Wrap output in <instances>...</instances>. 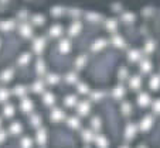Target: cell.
Returning a JSON list of instances; mask_svg holds the SVG:
<instances>
[{
    "label": "cell",
    "mask_w": 160,
    "mask_h": 148,
    "mask_svg": "<svg viewBox=\"0 0 160 148\" xmlns=\"http://www.w3.org/2000/svg\"><path fill=\"white\" fill-rule=\"evenodd\" d=\"M9 90L7 89H4V88H0V102H3V103H6V100L9 99Z\"/></svg>",
    "instance_id": "cell-21"
},
{
    "label": "cell",
    "mask_w": 160,
    "mask_h": 148,
    "mask_svg": "<svg viewBox=\"0 0 160 148\" xmlns=\"http://www.w3.org/2000/svg\"><path fill=\"white\" fill-rule=\"evenodd\" d=\"M89 109H91L89 102H81L78 104V113L81 116H87L89 113Z\"/></svg>",
    "instance_id": "cell-6"
},
{
    "label": "cell",
    "mask_w": 160,
    "mask_h": 148,
    "mask_svg": "<svg viewBox=\"0 0 160 148\" xmlns=\"http://www.w3.org/2000/svg\"><path fill=\"white\" fill-rule=\"evenodd\" d=\"M125 95V89L122 88V86H118V88L113 89V96L116 97V99H121V97H123Z\"/></svg>",
    "instance_id": "cell-22"
},
{
    "label": "cell",
    "mask_w": 160,
    "mask_h": 148,
    "mask_svg": "<svg viewBox=\"0 0 160 148\" xmlns=\"http://www.w3.org/2000/svg\"><path fill=\"white\" fill-rule=\"evenodd\" d=\"M65 106L67 107H74V106H77V97L74 96V95L65 97Z\"/></svg>",
    "instance_id": "cell-18"
},
{
    "label": "cell",
    "mask_w": 160,
    "mask_h": 148,
    "mask_svg": "<svg viewBox=\"0 0 160 148\" xmlns=\"http://www.w3.org/2000/svg\"><path fill=\"white\" fill-rule=\"evenodd\" d=\"M44 69H45L44 62H42V61H38V62H37V72H44Z\"/></svg>",
    "instance_id": "cell-28"
},
{
    "label": "cell",
    "mask_w": 160,
    "mask_h": 148,
    "mask_svg": "<svg viewBox=\"0 0 160 148\" xmlns=\"http://www.w3.org/2000/svg\"><path fill=\"white\" fill-rule=\"evenodd\" d=\"M68 126H70V128L78 130L79 126H81V123H79V120L77 117H70V118H68Z\"/></svg>",
    "instance_id": "cell-14"
},
{
    "label": "cell",
    "mask_w": 160,
    "mask_h": 148,
    "mask_svg": "<svg viewBox=\"0 0 160 148\" xmlns=\"http://www.w3.org/2000/svg\"><path fill=\"white\" fill-rule=\"evenodd\" d=\"M149 85H150V88L153 89V90H157V89L160 88V75H153L152 76Z\"/></svg>",
    "instance_id": "cell-10"
},
{
    "label": "cell",
    "mask_w": 160,
    "mask_h": 148,
    "mask_svg": "<svg viewBox=\"0 0 160 148\" xmlns=\"http://www.w3.org/2000/svg\"><path fill=\"white\" fill-rule=\"evenodd\" d=\"M152 126H153V118H152L150 116H146V117H143L142 121H140V130H143V131L150 130Z\"/></svg>",
    "instance_id": "cell-4"
},
{
    "label": "cell",
    "mask_w": 160,
    "mask_h": 148,
    "mask_svg": "<svg viewBox=\"0 0 160 148\" xmlns=\"http://www.w3.org/2000/svg\"><path fill=\"white\" fill-rule=\"evenodd\" d=\"M6 137H7L6 131H4V130H2V128H0V142H3L4 140H6Z\"/></svg>",
    "instance_id": "cell-32"
},
{
    "label": "cell",
    "mask_w": 160,
    "mask_h": 148,
    "mask_svg": "<svg viewBox=\"0 0 160 148\" xmlns=\"http://www.w3.org/2000/svg\"><path fill=\"white\" fill-rule=\"evenodd\" d=\"M45 141H47V131L44 128H40V131L37 133V142L40 145H44Z\"/></svg>",
    "instance_id": "cell-11"
},
{
    "label": "cell",
    "mask_w": 160,
    "mask_h": 148,
    "mask_svg": "<svg viewBox=\"0 0 160 148\" xmlns=\"http://www.w3.org/2000/svg\"><path fill=\"white\" fill-rule=\"evenodd\" d=\"M64 114H65V113H64L61 109H54L51 112V114H50V120L54 121V123H60V121H62L64 117H65Z\"/></svg>",
    "instance_id": "cell-2"
},
{
    "label": "cell",
    "mask_w": 160,
    "mask_h": 148,
    "mask_svg": "<svg viewBox=\"0 0 160 148\" xmlns=\"http://www.w3.org/2000/svg\"><path fill=\"white\" fill-rule=\"evenodd\" d=\"M2 82H10L12 81V78H13V71L12 69H6L3 73H2Z\"/></svg>",
    "instance_id": "cell-16"
},
{
    "label": "cell",
    "mask_w": 160,
    "mask_h": 148,
    "mask_svg": "<svg viewBox=\"0 0 160 148\" xmlns=\"http://www.w3.org/2000/svg\"><path fill=\"white\" fill-rule=\"evenodd\" d=\"M26 92H27V88H26V86L17 85V86L14 88V95H16V96H24Z\"/></svg>",
    "instance_id": "cell-19"
},
{
    "label": "cell",
    "mask_w": 160,
    "mask_h": 148,
    "mask_svg": "<svg viewBox=\"0 0 160 148\" xmlns=\"http://www.w3.org/2000/svg\"><path fill=\"white\" fill-rule=\"evenodd\" d=\"M0 126H2V118H0Z\"/></svg>",
    "instance_id": "cell-35"
},
{
    "label": "cell",
    "mask_w": 160,
    "mask_h": 148,
    "mask_svg": "<svg viewBox=\"0 0 160 148\" xmlns=\"http://www.w3.org/2000/svg\"><path fill=\"white\" fill-rule=\"evenodd\" d=\"M94 138H95V134L91 130H82V140H84L85 142L94 141Z\"/></svg>",
    "instance_id": "cell-12"
},
{
    "label": "cell",
    "mask_w": 160,
    "mask_h": 148,
    "mask_svg": "<svg viewBox=\"0 0 160 148\" xmlns=\"http://www.w3.org/2000/svg\"><path fill=\"white\" fill-rule=\"evenodd\" d=\"M27 61H30V54H26V55H23V57H21V65H23V63H26L27 62Z\"/></svg>",
    "instance_id": "cell-33"
},
{
    "label": "cell",
    "mask_w": 160,
    "mask_h": 148,
    "mask_svg": "<svg viewBox=\"0 0 160 148\" xmlns=\"http://www.w3.org/2000/svg\"><path fill=\"white\" fill-rule=\"evenodd\" d=\"M103 95L102 93H95L94 96H92V99H101V97H102Z\"/></svg>",
    "instance_id": "cell-34"
},
{
    "label": "cell",
    "mask_w": 160,
    "mask_h": 148,
    "mask_svg": "<svg viewBox=\"0 0 160 148\" xmlns=\"http://www.w3.org/2000/svg\"><path fill=\"white\" fill-rule=\"evenodd\" d=\"M40 123H41V118H38V117L31 118V124H33L34 127H38V126H40Z\"/></svg>",
    "instance_id": "cell-31"
},
{
    "label": "cell",
    "mask_w": 160,
    "mask_h": 148,
    "mask_svg": "<svg viewBox=\"0 0 160 148\" xmlns=\"http://www.w3.org/2000/svg\"><path fill=\"white\" fill-rule=\"evenodd\" d=\"M42 90H44V85H42V82L37 81L33 86V92L34 93H42Z\"/></svg>",
    "instance_id": "cell-20"
},
{
    "label": "cell",
    "mask_w": 160,
    "mask_h": 148,
    "mask_svg": "<svg viewBox=\"0 0 160 148\" xmlns=\"http://www.w3.org/2000/svg\"><path fill=\"white\" fill-rule=\"evenodd\" d=\"M94 141H95V144L98 145V148H108V145H109L108 140L103 136H95Z\"/></svg>",
    "instance_id": "cell-7"
},
{
    "label": "cell",
    "mask_w": 160,
    "mask_h": 148,
    "mask_svg": "<svg viewBox=\"0 0 160 148\" xmlns=\"http://www.w3.org/2000/svg\"><path fill=\"white\" fill-rule=\"evenodd\" d=\"M153 110H154V113L160 114V100H156V102L153 103Z\"/></svg>",
    "instance_id": "cell-29"
},
{
    "label": "cell",
    "mask_w": 160,
    "mask_h": 148,
    "mask_svg": "<svg viewBox=\"0 0 160 148\" xmlns=\"http://www.w3.org/2000/svg\"><path fill=\"white\" fill-rule=\"evenodd\" d=\"M31 140L27 138V137H24V138L21 140V148H31Z\"/></svg>",
    "instance_id": "cell-24"
},
{
    "label": "cell",
    "mask_w": 160,
    "mask_h": 148,
    "mask_svg": "<svg viewBox=\"0 0 160 148\" xmlns=\"http://www.w3.org/2000/svg\"><path fill=\"white\" fill-rule=\"evenodd\" d=\"M138 103H139L140 107H148V106L152 103L150 95L146 93V92H142V93H139V96H138Z\"/></svg>",
    "instance_id": "cell-1"
},
{
    "label": "cell",
    "mask_w": 160,
    "mask_h": 148,
    "mask_svg": "<svg viewBox=\"0 0 160 148\" xmlns=\"http://www.w3.org/2000/svg\"><path fill=\"white\" fill-rule=\"evenodd\" d=\"M44 103H45V106H52V104H54V103H55L54 95L45 93V95H44Z\"/></svg>",
    "instance_id": "cell-17"
},
{
    "label": "cell",
    "mask_w": 160,
    "mask_h": 148,
    "mask_svg": "<svg viewBox=\"0 0 160 148\" xmlns=\"http://www.w3.org/2000/svg\"><path fill=\"white\" fill-rule=\"evenodd\" d=\"M78 92H79V93H82V95H84V93H89V88H88L87 85H79V86H78Z\"/></svg>",
    "instance_id": "cell-25"
},
{
    "label": "cell",
    "mask_w": 160,
    "mask_h": 148,
    "mask_svg": "<svg viewBox=\"0 0 160 148\" xmlns=\"http://www.w3.org/2000/svg\"><path fill=\"white\" fill-rule=\"evenodd\" d=\"M136 131H138V127H136V124H128L126 128H125V137H126V140H133L136 136Z\"/></svg>",
    "instance_id": "cell-3"
},
{
    "label": "cell",
    "mask_w": 160,
    "mask_h": 148,
    "mask_svg": "<svg viewBox=\"0 0 160 148\" xmlns=\"http://www.w3.org/2000/svg\"><path fill=\"white\" fill-rule=\"evenodd\" d=\"M139 148H146V147H139Z\"/></svg>",
    "instance_id": "cell-36"
},
{
    "label": "cell",
    "mask_w": 160,
    "mask_h": 148,
    "mask_svg": "<svg viewBox=\"0 0 160 148\" xmlns=\"http://www.w3.org/2000/svg\"><path fill=\"white\" fill-rule=\"evenodd\" d=\"M130 112H132V107H130L129 104H126V103H125V104H123V113H125V116H128Z\"/></svg>",
    "instance_id": "cell-30"
},
{
    "label": "cell",
    "mask_w": 160,
    "mask_h": 148,
    "mask_svg": "<svg viewBox=\"0 0 160 148\" xmlns=\"http://www.w3.org/2000/svg\"><path fill=\"white\" fill-rule=\"evenodd\" d=\"M77 81H78V78H77L75 73H70L68 78H67V82H68V83H75Z\"/></svg>",
    "instance_id": "cell-26"
},
{
    "label": "cell",
    "mask_w": 160,
    "mask_h": 148,
    "mask_svg": "<svg viewBox=\"0 0 160 148\" xmlns=\"http://www.w3.org/2000/svg\"><path fill=\"white\" fill-rule=\"evenodd\" d=\"M3 114H4V117H7V118L13 117V116H14V106L10 104V103H6L3 107Z\"/></svg>",
    "instance_id": "cell-8"
},
{
    "label": "cell",
    "mask_w": 160,
    "mask_h": 148,
    "mask_svg": "<svg viewBox=\"0 0 160 148\" xmlns=\"http://www.w3.org/2000/svg\"><path fill=\"white\" fill-rule=\"evenodd\" d=\"M129 86L132 89H135V90H138V89L142 86V79H140L139 76H133V78L129 81Z\"/></svg>",
    "instance_id": "cell-9"
},
{
    "label": "cell",
    "mask_w": 160,
    "mask_h": 148,
    "mask_svg": "<svg viewBox=\"0 0 160 148\" xmlns=\"http://www.w3.org/2000/svg\"><path fill=\"white\" fill-rule=\"evenodd\" d=\"M20 107H21V110H23L24 113H30L31 110H33L34 104H33V102H31L30 99L24 97V99L21 100V103H20Z\"/></svg>",
    "instance_id": "cell-5"
},
{
    "label": "cell",
    "mask_w": 160,
    "mask_h": 148,
    "mask_svg": "<svg viewBox=\"0 0 160 148\" xmlns=\"http://www.w3.org/2000/svg\"><path fill=\"white\" fill-rule=\"evenodd\" d=\"M140 71H142L143 73H149L152 71V63L149 62V61H142V62H140Z\"/></svg>",
    "instance_id": "cell-15"
},
{
    "label": "cell",
    "mask_w": 160,
    "mask_h": 148,
    "mask_svg": "<svg viewBox=\"0 0 160 148\" xmlns=\"http://www.w3.org/2000/svg\"><path fill=\"white\" fill-rule=\"evenodd\" d=\"M122 148H128V147H122Z\"/></svg>",
    "instance_id": "cell-37"
},
{
    "label": "cell",
    "mask_w": 160,
    "mask_h": 148,
    "mask_svg": "<svg viewBox=\"0 0 160 148\" xmlns=\"http://www.w3.org/2000/svg\"><path fill=\"white\" fill-rule=\"evenodd\" d=\"M58 81H60V78H58V76H55V75H48V83L55 85V83H58Z\"/></svg>",
    "instance_id": "cell-27"
},
{
    "label": "cell",
    "mask_w": 160,
    "mask_h": 148,
    "mask_svg": "<svg viewBox=\"0 0 160 148\" xmlns=\"http://www.w3.org/2000/svg\"><path fill=\"white\" fill-rule=\"evenodd\" d=\"M21 130H23V127H21V123H18V121H14V123H12V126H10V133L12 134H20Z\"/></svg>",
    "instance_id": "cell-13"
},
{
    "label": "cell",
    "mask_w": 160,
    "mask_h": 148,
    "mask_svg": "<svg viewBox=\"0 0 160 148\" xmlns=\"http://www.w3.org/2000/svg\"><path fill=\"white\" fill-rule=\"evenodd\" d=\"M91 124H92V128L99 130V128H101V118L99 117H94V118H92V121H91Z\"/></svg>",
    "instance_id": "cell-23"
}]
</instances>
